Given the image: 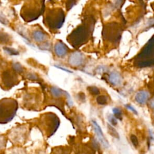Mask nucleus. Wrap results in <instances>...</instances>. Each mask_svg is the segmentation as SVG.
I'll list each match as a JSON object with an SVG mask.
<instances>
[{
	"label": "nucleus",
	"instance_id": "1",
	"mask_svg": "<svg viewBox=\"0 0 154 154\" xmlns=\"http://www.w3.org/2000/svg\"><path fill=\"white\" fill-rule=\"evenodd\" d=\"M45 9L44 1H29L21 9V16L27 22L37 19Z\"/></svg>",
	"mask_w": 154,
	"mask_h": 154
},
{
	"label": "nucleus",
	"instance_id": "2",
	"mask_svg": "<svg viewBox=\"0 0 154 154\" xmlns=\"http://www.w3.org/2000/svg\"><path fill=\"white\" fill-rule=\"evenodd\" d=\"M17 109V103L12 99H3L0 100V123L10 122Z\"/></svg>",
	"mask_w": 154,
	"mask_h": 154
},
{
	"label": "nucleus",
	"instance_id": "3",
	"mask_svg": "<svg viewBox=\"0 0 154 154\" xmlns=\"http://www.w3.org/2000/svg\"><path fill=\"white\" fill-rule=\"evenodd\" d=\"M90 26L87 24H81L76 28L68 36L67 40L74 48H78L84 44L88 38Z\"/></svg>",
	"mask_w": 154,
	"mask_h": 154
},
{
	"label": "nucleus",
	"instance_id": "4",
	"mask_svg": "<svg viewBox=\"0 0 154 154\" xmlns=\"http://www.w3.org/2000/svg\"><path fill=\"white\" fill-rule=\"evenodd\" d=\"M46 24L51 29H60L65 20L64 11L61 8H55L49 10L45 16Z\"/></svg>",
	"mask_w": 154,
	"mask_h": 154
},
{
	"label": "nucleus",
	"instance_id": "5",
	"mask_svg": "<svg viewBox=\"0 0 154 154\" xmlns=\"http://www.w3.org/2000/svg\"><path fill=\"white\" fill-rule=\"evenodd\" d=\"M137 60L138 66L142 67L150 66L154 64V36L147 42Z\"/></svg>",
	"mask_w": 154,
	"mask_h": 154
},
{
	"label": "nucleus",
	"instance_id": "6",
	"mask_svg": "<svg viewBox=\"0 0 154 154\" xmlns=\"http://www.w3.org/2000/svg\"><path fill=\"white\" fill-rule=\"evenodd\" d=\"M59 125L60 120L57 116L53 114H48L42 119L40 129L45 135L49 138L54 134Z\"/></svg>",
	"mask_w": 154,
	"mask_h": 154
},
{
	"label": "nucleus",
	"instance_id": "7",
	"mask_svg": "<svg viewBox=\"0 0 154 154\" xmlns=\"http://www.w3.org/2000/svg\"><path fill=\"white\" fill-rule=\"evenodd\" d=\"M27 138V130L25 128H17L13 129L9 134V139L11 143L16 146H22Z\"/></svg>",
	"mask_w": 154,
	"mask_h": 154
},
{
	"label": "nucleus",
	"instance_id": "8",
	"mask_svg": "<svg viewBox=\"0 0 154 154\" xmlns=\"http://www.w3.org/2000/svg\"><path fill=\"white\" fill-rule=\"evenodd\" d=\"M69 144L73 154H93L94 150L86 144L78 143L74 139H70Z\"/></svg>",
	"mask_w": 154,
	"mask_h": 154
},
{
	"label": "nucleus",
	"instance_id": "9",
	"mask_svg": "<svg viewBox=\"0 0 154 154\" xmlns=\"http://www.w3.org/2000/svg\"><path fill=\"white\" fill-rule=\"evenodd\" d=\"M92 125H93V127L94 131L95 132V134H96V136H97L99 141L101 143V144L103 146L104 148H106V149L108 148L109 146V143L107 141V140L106 139V138L105 137L100 126L94 120H92Z\"/></svg>",
	"mask_w": 154,
	"mask_h": 154
},
{
	"label": "nucleus",
	"instance_id": "10",
	"mask_svg": "<svg viewBox=\"0 0 154 154\" xmlns=\"http://www.w3.org/2000/svg\"><path fill=\"white\" fill-rule=\"evenodd\" d=\"M2 80L4 85L7 87H13L17 81L16 76L11 72L8 70L2 73Z\"/></svg>",
	"mask_w": 154,
	"mask_h": 154
},
{
	"label": "nucleus",
	"instance_id": "11",
	"mask_svg": "<svg viewBox=\"0 0 154 154\" xmlns=\"http://www.w3.org/2000/svg\"><path fill=\"white\" fill-rule=\"evenodd\" d=\"M83 55L78 52H75L70 54L69 58V63L72 66L77 67L81 66L84 62Z\"/></svg>",
	"mask_w": 154,
	"mask_h": 154
},
{
	"label": "nucleus",
	"instance_id": "12",
	"mask_svg": "<svg viewBox=\"0 0 154 154\" xmlns=\"http://www.w3.org/2000/svg\"><path fill=\"white\" fill-rule=\"evenodd\" d=\"M72 148L69 146H59L52 147L50 154H72Z\"/></svg>",
	"mask_w": 154,
	"mask_h": 154
},
{
	"label": "nucleus",
	"instance_id": "13",
	"mask_svg": "<svg viewBox=\"0 0 154 154\" xmlns=\"http://www.w3.org/2000/svg\"><path fill=\"white\" fill-rule=\"evenodd\" d=\"M54 50L56 55L59 57H63L66 55L68 51L67 47L61 42L56 43L54 46Z\"/></svg>",
	"mask_w": 154,
	"mask_h": 154
},
{
	"label": "nucleus",
	"instance_id": "14",
	"mask_svg": "<svg viewBox=\"0 0 154 154\" xmlns=\"http://www.w3.org/2000/svg\"><path fill=\"white\" fill-rule=\"evenodd\" d=\"M149 94L147 91L141 90L138 91L135 95V100L140 104H144L148 100Z\"/></svg>",
	"mask_w": 154,
	"mask_h": 154
},
{
	"label": "nucleus",
	"instance_id": "15",
	"mask_svg": "<svg viewBox=\"0 0 154 154\" xmlns=\"http://www.w3.org/2000/svg\"><path fill=\"white\" fill-rule=\"evenodd\" d=\"M109 81L114 85H119L122 81L120 75L117 72H112L109 76Z\"/></svg>",
	"mask_w": 154,
	"mask_h": 154
},
{
	"label": "nucleus",
	"instance_id": "16",
	"mask_svg": "<svg viewBox=\"0 0 154 154\" xmlns=\"http://www.w3.org/2000/svg\"><path fill=\"white\" fill-rule=\"evenodd\" d=\"M4 154H28L26 150L22 146H14L7 149Z\"/></svg>",
	"mask_w": 154,
	"mask_h": 154
},
{
	"label": "nucleus",
	"instance_id": "17",
	"mask_svg": "<svg viewBox=\"0 0 154 154\" xmlns=\"http://www.w3.org/2000/svg\"><path fill=\"white\" fill-rule=\"evenodd\" d=\"M33 38L38 42H42L45 40L46 35L44 32L40 30H35L32 32V34Z\"/></svg>",
	"mask_w": 154,
	"mask_h": 154
},
{
	"label": "nucleus",
	"instance_id": "18",
	"mask_svg": "<svg viewBox=\"0 0 154 154\" xmlns=\"http://www.w3.org/2000/svg\"><path fill=\"white\" fill-rule=\"evenodd\" d=\"M51 93L52 95L55 97H60L65 91H63L60 88L56 87H52L51 88Z\"/></svg>",
	"mask_w": 154,
	"mask_h": 154
},
{
	"label": "nucleus",
	"instance_id": "19",
	"mask_svg": "<svg viewBox=\"0 0 154 154\" xmlns=\"http://www.w3.org/2000/svg\"><path fill=\"white\" fill-rule=\"evenodd\" d=\"M10 37L8 34L5 32H0V42L2 43H5L8 42Z\"/></svg>",
	"mask_w": 154,
	"mask_h": 154
},
{
	"label": "nucleus",
	"instance_id": "20",
	"mask_svg": "<svg viewBox=\"0 0 154 154\" xmlns=\"http://www.w3.org/2000/svg\"><path fill=\"white\" fill-rule=\"evenodd\" d=\"M108 131L109 133L114 137L117 138H119V135L118 134V132H117V131L111 125H108Z\"/></svg>",
	"mask_w": 154,
	"mask_h": 154
},
{
	"label": "nucleus",
	"instance_id": "21",
	"mask_svg": "<svg viewBox=\"0 0 154 154\" xmlns=\"http://www.w3.org/2000/svg\"><path fill=\"white\" fill-rule=\"evenodd\" d=\"M4 51H5L8 54L10 55H16L19 54V52L16 51L14 49L10 48H7V47H5L4 48Z\"/></svg>",
	"mask_w": 154,
	"mask_h": 154
},
{
	"label": "nucleus",
	"instance_id": "22",
	"mask_svg": "<svg viewBox=\"0 0 154 154\" xmlns=\"http://www.w3.org/2000/svg\"><path fill=\"white\" fill-rule=\"evenodd\" d=\"M96 100L99 105H105L107 103V98L105 96H99Z\"/></svg>",
	"mask_w": 154,
	"mask_h": 154
},
{
	"label": "nucleus",
	"instance_id": "23",
	"mask_svg": "<svg viewBox=\"0 0 154 154\" xmlns=\"http://www.w3.org/2000/svg\"><path fill=\"white\" fill-rule=\"evenodd\" d=\"M112 111L114 114V117L116 119H122V111H121L120 109H119V108H117V107L114 108L112 109Z\"/></svg>",
	"mask_w": 154,
	"mask_h": 154
},
{
	"label": "nucleus",
	"instance_id": "24",
	"mask_svg": "<svg viewBox=\"0 0 154 154\" xmlns=\"http://www.w3.org/2000/svg\"><path fill=\"white\" fill-rule=\"evenodd\" d=\"M13 68L17 72L21 73L22 72H23V67L20 65V64H19V63H13Z\"/></svg>",
	"mask_w": 154,
	"mask_h": 154
},
{
	"label": "nucleus",
	"instance_id": "25",
	"mask_svg": "<svg viewBox=\"0 0 154 154\" xmlns=\"http://www.w3.org/2000/svg\"><path fill=\"white\" fill-rule=\"evenodd\" d=\"M6 139L4 137H0V152L4 151L6 146Z\"/></svg>",
	"mask_w": 154,
	"mask_h": 154
},
{
	"label": "nucleus",
	"instance_id": "26",
	"mask_svg": "<svg viewBox=\"0 0 154 154\" xmlns=\"http://www.w3.org/2000/svg\"><path fill=\"white\" fill-rule=\"evenodd\" d=\"M88 90L93 95H97L99 93V90L96 87L91 86L88 87Z\"/></svg>",
	"mask_w": 154,
	"mask_h": 154
},
{
	"label": "nucleus",
	"instance_id": "27",
	"mask_svg": "<svg viewBox=\"0 0 154 154\" xmlns=\"http://www.w3.org/2000/svg\"><path fill=\"white\" fill-rule=\"evenodd\" d=\"M130 138H131V141L132 144L134 145V146L137 147L138 145V141L137 137L134 135H131Z\"/></svg>",
	"mask_w": 154,
	"mask_h": 154
},
{
	"label": "nucleus",
	"instance_id": "28",
	"mask_svg": "<svg viewBox=\"0 0 154 154\" xmlns=\"http://www.w3.org/2000/svg\"><path fill=\"white\" fill-rule=\"evenodd\" d=\"M108 120L110 122V123L113 126H116L117 124V121L116 118L112 115H110L108 117Z\"/></svg>",
	"mask_w": 154,
	"mask_h": 154
},
{
	"label": "nucleus",
	"instance_id": "29",
	"mask_svg": "<svg viewBox=\"0 0 154 154\" xmlns=\"http://www.w3.org/2000/svg\"><path fill=\"white\" fill-rule=\"evenodd\" d=\"M76 2L75 1H68L67 2L66 4V8L67 10H69L72 8V7L75 4Z\"/></svg>",
	"mask_w": 154,
	"mask_h": 154
},
{
	"label": "nucleus",
	"instance_id": "30",
	"mask_svg": "<svg viewBox=\"0 0 154 154\" xmlns=\"http://www.w3.org/2000/svg\"><path fill=\"white\" fill-rule=\"evenodd\" d=\"M126 106L130 110V111H131L132 112H133L134 113H135V114H137V111H136V109L132 106V105H126Z\"/></svg>",
	"mask_w": 154,
	"mask_h": 154
},
{
	"label": "nucleus",
	"instance_id": "31",
	"mask_svg": "<svg viewBox=\"0 0 154 154\" xmlns=\"http://www.w3.org/2000/svg\"><path fill=\"white\" fill-rule=\"evenodd\" d=\"M149 105L152 108L154 109V97H153L151 100H150Z\"/></svg>",
	"mask_w": 154,
	"mask_h": 154
},
{
	"label": "nucleus",
	"instance_id": "32",
	"mask_svg": "<svg viewBox=\"0 0 154 154\" xmlns=\"http://www.w3.org/2000/svg\"><path fill=\"white\" fill-rule=\"evenodd\" d=\"M55 67H57V68H58V69H61V70H64V71H66V72H69V73H72V71H70V70H68V69L63 68L62 67H60V66H55Z\"/></svg>",
	"mask_w": 154,
	"mask_h": 154
}]
</instances>
